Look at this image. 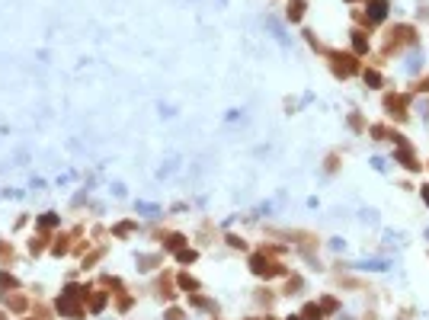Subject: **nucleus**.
Returning <instances> with one entry per match:
<instances>
[{"instance_id": "f257e3e1", "label": "nucleus", "mask_w": 429, "mask_h": 320, "mask_svg": "<svg viewBox=\"0 0 429 320\" xmlns=\"http://www.w3.org/2000/svg\"><path fill=\"white\" fill-rule=\"evenodd\" d=\"M372 13H369V23H381L387 16V0H369Z\"/></svg>"}, {"instance_id": "f03ea898", "label": "nucleus", "mask_w": 429, "mask_h": 320, "mask_svg": "<svg viewBox=\"0 0 429 320\" xmlns=\"http://www.w3.org/2000/svg\"><path fill=\"white\" fill-rule=\"evenodd\" d=\"M365 84H369V87H381V74L378 71H365Z\"/></svg>"}, {"instance_id": "7ed1b4c3", "label": "nucleus", "mask_w": 429, "mask_h": 320, "mask_svg": "<svg viewBox=\"0 0 429 320\" xmlns=\"http://www.w3.org/2000/svg\"><path fill=\"white\" fill-rule=\"evenodd\" d=\"M352 39H356V51H365V48H369V39H365L362 32H352Z\"/></svg>"}, {"instance_id": "20e7f679", "label": "nucleus", "mask_w": 429, "mask_h": 320, "mask_svg": "<svg viewBox=\"0 0 429 320\" xmlns=\"http://www.w3.org/2000/svg\"><path fill=\"white\" fill-rule=\"evenodd\" d=\"M301 6H304V3H291V10H288V16H291V19H301Z\"/></svg>"}, {"instance_id": "39448f33", "label": "nucleus", "mask_w": 429, "mask_h": 320, "mask_svg": "<svg viewBox=\"0 0 429 320\" xmlns=\"http://www.w3.org/2000/svg\"><path fill=\"white\" fill-rule=\"evenodd\" d=\"M420 192H423V199L429 202V186H423V189H420Z\"/></svg>"}]
</instances>
